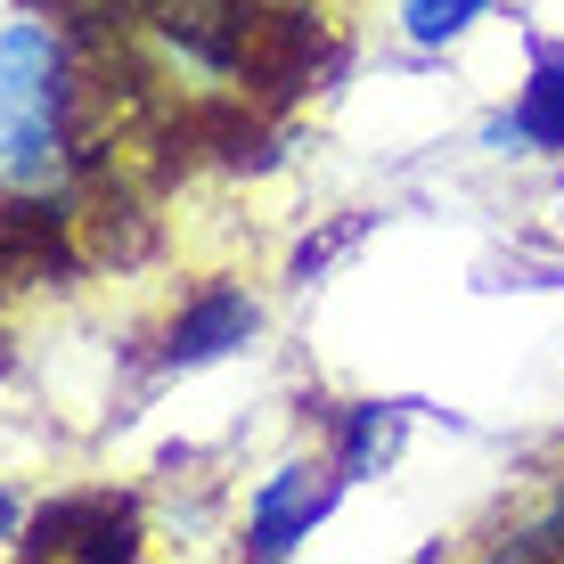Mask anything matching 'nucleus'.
<instances>
[{
	"label": "nucleus",
	"mask_w": 564,
	"mask_h": 564,
	"mask_svg": "<svg viewBox=\"0 0 564 564\" xmlns=\"http://www.w3.org/2000/svg\"><path fill=\"white\" fill-rule=\"evenodd\" d=\"M74 50L50 17L0 25V188H57L74 172Z\"/></svg>",
	"instance_id": "1"
},
{
	"label": "nucleus",
	"mask_w": 564,
	"mask_h": 564,
	"mask_svg": "<svg viewBox=\"0 0 564 564\" xmlns=\"http://www.w3.org/2000/svg\"><path fill=\"white\" fill-rule=\"evenodd\" d=\"M74 197L66 188H0V295L9 286H74Z\"/></svg>",
	"instance_id": "2"
},
{
	"label": "nucleus",
	"mask_w": 564,
	"mask_h": 564,
	"mask_svg": "<svg viewBox=\"0 0 564 564\" xmlns=\"http://www.w3.org/2000/svg\"><path fill=\"white\" fill-rule=\"evenodd\" d=\"M25 556H74V564H131L140 556V508L123 491H66L25 516Z\"/></svg>",
	"instance_id": "3"
},
{
	"label": "nucleus",
	"mask_w": 564,
	"mask_h": 564,
	"mask_svg": "<svg viewBox=\"0 0 564 564\" xmlns=\"http://www.w3.org/2000/svg\"><path fill=\"white\" fill-rule=\"evenodd\" d=\"M319 57H327V25H319V9H311V0H270L254 50H246L238 90H246V99H254L262 115H279V107H295L303 90H311Z\"/></svg>",
	"instance_id": "4"
},
{
	"label": "nucleus",
	"mask_w": 564,
	"mask_h": 564,
	"mask_svg": "<svg viewBox=\"0 0 564 564\" xmlns=\"http://www.w3.org/2000/svg\"><path fill=\"white\" fill-rule=\"evenodd\" d=\"M344 491V466H279V475L254 491V508H246V556H286L295 540H311V523H327Z\"/></svg>",
	"instance_id": "5"
},
{
	"label": "nucleus",
	"mask_w": 564,
	"mask_h": 564,
	"mask_svg": "<svg viewBox=\"0 0 564 564\" xmlns=\"http://www.w3.org/2000/svg\"><path fill=\"white\" fill-rule=\"evenodd\" d=\"M262 327V303L246 295V286H197L181 311L164 319V344H155V360L164 368H205V360H229L238 344H254Z\"/></svg>",
	"instance_id": "6"
},
{
	"label": "nucleus",
	"mask_w": 564,
	"mask_h": 564,
	"mask_svg": "<svg viewBox=\"0 0 564 564\" xmlns=\"http://www.w3.org/2000/svg\"><path fill=\"white\" fill-rule=\"evenodd\" d=\"M482 148L491 155H564V42L532 50V83H523L516 115L482 123Z\"/></svg>",
	"instance_id": "7"
},
{
	"label": "nucleus",
	"mask_w": 564,
	"mask_h": 564,
	"mask_svg": "<svg viewBox=\"0 0 564 564\" xmlns=\"http://www.w3.org/2000/svg\"><path fill=\"white\" fill-rule=\"evenodd\" d=\"M393 451H401V410H384V401H352V410L336 417V466H344V482L384 475Z\"/></svg>",
	"instance_id": "8"
},
{
	"label": "nucleus",
	"mask_w": 564,
	"mask_h": 564,
	"mask_svg": "<svg viewBox=\"0 0 564 564\" xmlns=\"http://www.w3.org/2000/svg\"><path fill=\"white\" fill-rule=\"evenodd\" d=\"M499 0H401V33H410L417 50H442V42H458L475 17H491Z\"/></svg>",
	"instance_id": "9"
},
{
	"label": "nucleus",
	"mask_w": 564,
	"mask_h": 564,
	"mask_svg": "<svg viewBox=\"0 0 564 564\" xmlns=\"http://www.w3.org/2000/svg\"><path fill=\"white\" fill-rule=\"evenodd\" d=\"M352 238H360V221H344V229H327L319 246H303V254H295V279L311 286V279H319V270L336 262V254H344V246H352Z\"/></svg>",
	"instance_id": "10"
},
{
	"label": "nucleus",
	"mask_w": 564,
	"mask_h": 564,
	"mask_svg": "<svg viewBox=\"0 0 564 564\" xmlns=\"http://www.w3.org/2000/svg\"><path fill=\"white\" fill-rule=\"evenodd\" d=\"M9 532H25V516H17V499L0 491V540H9Z\"/></svg>",
	"instance_id": "11"
},
{
	"label": "nucleus",
	"mask_w": 564,
	"mask_h": 564,
	"mask_svg": "<svg viewBox=\"0 0 564 564\" xmlns=\"http://www.w3.org/2000/svg\"><path fill=\"white\" fill-rule=\"evenodd\" d=\"M9 368H17V360H9V336H0V377H9Z\"/></svg>",
	"instance_id": "12"
}]
</instances>
